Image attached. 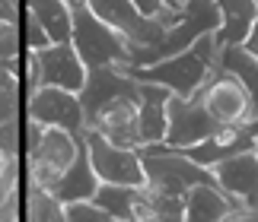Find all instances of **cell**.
<instances>
[{
  "mask_svg": "<svg viewBox=\"0 0 258 222\" xmlns=\"http://www.w3.org/2000/svg\"><path fill=\"white\" fill-rule=\"evenodd\" d=\"M48 45H51V38L45 35V29H42L32 16L26 13V48H29V54L42 51V48H48Z\"/></svg>",
  "mask_w": 258,
  "mask_h": 222,
  "instance_id": "cell-25",
  "label": "cell"
},
{
  "mask_svg": "<svg viewBox=\"0 0 258 222\" xmlns=\"http://www.w3.org/2000/svg\"><path fill=\"white\" fill-rule=\"evenodd\" d=\"M214 64H217V45H214V35H204L188 48L182 54H172V57H163L150 67H134V70H124L134 83H150V86H163L169 89L172 95L178 98H191L198 89L207 83V76L214 73ZM121 70V67H118Z\"/></svg>",
  "mask_w": 258,
  "mask_h": 222,
  "instance_id": "cell-1",
  "label": "cell"
},
{
  "mask_svg": "<svg viewBox=\"0 0 258 222\" xmlns=\"http://www.w3.org/2000/svg\"><path fill=\"white\" fill-rule=\"evenodd\" d=\"M71 45L86 70L96 67H124L127 42L115 29H108L102 19H96L86 4L71 7Z\"/></svg>",
  "mask_w": 258,
  "mask_h": 222,
  "instance_id": "cell-3",
  "label": "cell"
},
{
  "mask_svg": "<svg viewBox=\"0 0 258 222\" xmlns=\"http://www.w3.org/2000/svg\"><path fill=\"white\" fill-rule=\"evenodd\" d=\"M172 92L163 86L137 83V137L144 146H160L166 137V105Z\"/></svg>",
  "mask_w": 258,
  "mask_h": 222,
  "instance_id": "cell-13",
  "label": "cell"
},
{
  "mask_svg": "<svg viewBox=\"0 0 258 222\" xmlns=\"http://www.w3.org/2000/svg\"><path fill=\"white\" fill-rule=\"evenodd\" d=\"M86 130H96L108 143L121 149H141L137 137V98H115L105 108L96 111V118L86 124Z\"/></svg>",
  "mask_w": 258,
  "mask_h": 222,
  "instance_id": "cell-12",
  "label": "cell"
},
{
  "mask_svg": "<svg viewBox=\"0 0 258 222\" xmlns=\"http://www.w3.org/2000/svg\"><path fill=\"white\" fill-rule=\"evenodd\" d=\"M223 222H258V206L255 209H236V213H230Z\"/></svg>",
  "mask_w": 258,
  "mask_h": 222,
  "instance_id": "cell-29",
  "label": "cell"
},
{
  "mask_svg": "<svg viewBox=\"0 0 258 222\" xmlns=\"http://www.w3.org/2000/svg\"><path fill=\"white\" fill-rule=\"evenodd\" d=\"M217 70L230 73L242 86V92L249 95V105H252V121H258V60L242 45L217 48Z\"/></svg>",
  "mask_w": 258,
  "mask_h": 222,
  "instance_id": "cell-16",
  "label": "cell"
},
{
  "mask_svg": "<svg viewBox=\"0 0 258 222\" xmlns=\"http://www.w3.org/2000/svg\"><path fill=\"white\" fill-rule=\"evenodd\" d=\"M19 0H0V23H19Z\"/></svg>",
  "mask_w": 258,
  "mask_h": 222,
  "instance_id": "cell-28",
  "label": "cell"
},
{
  "mask_svg": "<svg viewBox=\"0 0 258 222\" xmlns=\"http://www.w3.org/2000/svg\"><path fill=\"white\" fill-rule=\"evenodd\" d=\"M0 153L7 159H19V121L0 124Z\"/></svg>",
  "mask_w": 258,
  "mask_h": 222,
  "instance_id": "cell-23",
  "label": "cell"
},
{
  "mask_svg": "<svg viewBox=\"0 0 258 222\" xmlns=\"http://www.w3.org/2000/svg\"><path fill=\"white\" fill-rule=\"evenodd\" d=\"M236 206L217 187H191L182 197V222H223Z\"/></svg>",
  "mask_w": 258,
  "mask_h": 222,
  "instance_id": "cell-18",
  "label": "cell"
},
{
  "mask_svg": "<svg viewBox=\"0 0 258 222\" xmlns=\"http://www.w3.org/2000/svg\"><path fill=\"white\" fill-rule=\"evenodd\" d=\"M19 42H23V35H19V23H0V60L23 57V54H19Z\"/></svg>",
  "mask_w": 258,
  "mask_h": 222,
  "instance_id": "cell-22",
  "label": "cell"
},
{
  "mask_svg": "<svg viewBox=\"0 0 258 222\" xmlns=\"http://www.w3.org/2000/svg\"><path fill=\"white\" fill-rule=\"evenodd\" d=\"M242 48L245 51H249L255 60H258V19H255V26H252V32H249V38H245L242 42Z\"/></svg>",
  "mask_w": 258,
  "mask_h": 222,
  "instance_id": "cell-30",
  "label": "cell"
},
{
  "mask_svg": "<svg viewBox=\"0 0 258 222\" xmlns=\"http://www.w3.org/2000/svg\"><path fill=\"white\" fill-rule=\"evenodd\" d=\"M26 13L45 29L51 45L71 42V7L64 0H26Z\"/></svg>",
  "mask_w": 258,
  "mask_h": 222,
  "instance_id": "cell-19",
  "label": "cell"
},
{
  "mask_svg": "<svg viewBox=\"0 0 258 222\" xmlns=\"http://www.w3.org/2000/svg\"><path fill=\"white\" fill-rule=\"evenodd\" d=\"M64 209H67V222H112L102 209L93 206V203H71Z\"/></svg>",
  "mask_w": 258,
  "mask_h": 222,
  "instance_id": "cell-24",
  "label": "cell"
},
{
  "mask_svg": "<svg viewBox=\"0 0 258 222\" xmlns=\"http://www.w3.org/2000/svg\"><path fill=\"white\" fill-rule=\"evenodd\" d=\"M83 149V134L74 137L67 134V130H57V127H45L42 137H38V143L29 149V159H35V162H45V165H54L67 171V165L77 159V153Z\"/></svg>",
  "mask_w": 258,
  "mask_h": 222,
  "instance_id": "cell-17",
  "label": "cell"
},
{
  "mask_svg": "<svg viewBox=\"0 0 258 222\" xmlns=\"http://www.w3.org/2000/svg\"><path fill=\"white\" fill-rule=\"evenodd\" d=\"M115 98H137V83L118 67L86 70L83 89L77 92V102L83 108V124H89L96 118V111L105 108L108 102H115Z\"/></svg>",
  "mask_w": 258,
  "mask_h": 222,
  "instance_id": "cell-11",
  "label": "cell"
},
{
  "mask_svg": "<svg viewBox=\"0 0 258 222\" xmlns=\"http://www.w3.org/2000/svg\"><path fill=\"white\" fill-rule=\"evenodd\" d=\"M131 7H134L144 19H153V23H156V16L163 13L166 0H131Z\"/></svg>",
  "mask_w": 258,
  "mask_h": 222,
  "instance_id": "cell-27",
  "label": "cell"
},
{
  "mask_svg": "<svg viewBox=\"0 0 258 222\" xmlns=\"http://www.w3.org/2000/svg\"><path fill=\"white\" fill-rule=\"evenodd\" d=\"M211 175L217 181V190L236 209H255L258 206V156H255V149L214 165Z\"/></svg>",
  "mask_w": 258,
  "mask_h": 222,
  "instance_id": "cell-10",
  "label": "cell"
},
{
  "mask_svg": "<svg viewBox=\"0 0 258 222\" xmlns=\"http://www.w3.org/2000/svg\"><path fill=\"white\" fill-rule=\"evenodd\" d=\"M201 95V105L204 111L214 118L217 127H230V124H245L252 121V105H249V95L242 92V86L236 83L230 73L217 70L214 64V73L207 76V83L198 89Z\"/></svg>",
  "mask_w": 258,
  "mask_h": 222,
  "instance_id": "cell-8",
  "label": "cell"
},
{
  "mask_svg": "<svg viewBox=\"0 0 258 222\" xmlns=\"http://www.w3.org/2000/svg\"><path fill=\"white\" fill-rule=\"evenodd\" d=\"M83 149H86L89 165H93L96 178L102 184H121V187H144L147 184L137 149H121V146L108 143L96 130H83Z\"/></svg>",
  "mask_w": 258,
  "mask_h": 222,
  "instance_id": "cell-4",
  "label": "cell"
},
{
  "mask_svg": "<svg viewBox=\"0 0 258 222\" xmlns=\"http://www.w3.org/2000/svg\"><path fill=\"white\" fill-rule=\"evenodd\" d=\"M29 57H32L38 86L64 89V92H74V95L83 89L86 67H83V60L77 57L71 42L48 45V48H42V51H35V54H29Z\"/></svg>",
  "mask_w": 258,
  "mask_h": 222,
  "instance_id": "cell-9",
  "label": "cell"
},
{
  "mask_svg": "<svg viewBox=\"0 0 258 222\" xmlns=\"http://www.w3.org/2000/svg\"><path fill=\"white\" fill-rule=\"evenodd\" d=\"M255 156H258V140H255Z\"/></svg>",
  "mask_w": 258,
  "mask_h": 222,
  "instance_id": "cell-32",
  "label": "cell"
},
{
  "mask_svg": "<svg viewBox=\"0 0 258 222\" xmlns=\"http://www.w3.org/2000/svg\"><path fill=\"white\" fill-rule=\"evenodd\" d=\"M144 165V178H147V190L156 197H172L182 200L191 187H217V181L211 175V168L195 165L185 153H175V149L160 146H144L137 149Z\"/></svg>",
  "mask_w": 258,
  "mask_h": 222,
  "instance_id": "cell-2",
  "label": "cell"
},
{
  "mask_svg": "<svg viewBox=\"0 0 258 222\" xmlns=\"http://www.w3.org/2000/svg\"><path fill=\"white\" fill-rule=\"evenodd\" d=\"M214 134H217V124L204 111L198 92L191 98H178V95L169 98V105H166V137H163L166 149L185 153V149L201 146L204 140H211Z\"/></svg>",
  "mask_w": 258,
  "mask_h": 222,
  "instance_id": "cell-5",
  "label": "cell"
},
{
  "mask_svg": "<svg viewBox=\"0 0 258 222\" xmlns=\"http://www.w3.org/2000/svg\"><path fill=\"white\" fill-rule=\"evenodd\" d=\"M26 121H32L38 127L67 130L74 137H80L86 130L83 108L77 102V95L64 92V89H51V86H38L35 92L26 95Z\"/></svg>",
  "mask_w": 258,
  "mask_h": 222,
  "instance_id": "cell-7",
  "label": "cell"
},
{
  "mask_svg": "<svg viewBox=\"0 0 258 222\" xmlns=\"http://www.w3.org/2000/svg\"><path fill=\"white\" fill-rule=\"evenodd\" d=\"M26 222H67V209L57 197L38 187L26 190Z\"/></svg>",
  "mask_w": 258,
  "mask_h": 222,
  "instance_id": "cell-21",
  "label": "cell"
},
{
  "mask_svg": "<svg viewBox=\"0 0 258 222\" xmlns=\"http://www.w3.org/2000/svg\"><path fill=\"white\" fill-rule=\"evenodd\" d=\"M99 184H102V181L96 178L93 165H89L86 149H80V153H77V159L67 165V171L61 175V184L54 187L51 197H57L64 206H71V203H93Z\"/></svg>",
  "mask_w": 258,
  "mask_h": 222,
  "instance_id": "cell-15",
  "label": "cell"
},
{
  "mask_svg": "<svg viewBox=\"0 0 258 222\" xmlns=\"http://www.w3.org/2000/svg\"><path fill=\"white\" fill-rule=\"evenodd\" d=\"M220 13V29L214 32L217 48H233L249 38L258 19V0H211Z\"/></svg>",
  "mask_w": 258,
  "mask_h": 222,
  "instance_id": "cell-14",
  "label": "cell"
},
{
  "mask_svg": "<svg viewBox=\"0 0 258 222\" xmlns=\"http://www.w3.org/2000/svg\"><path fill=\"white\" fill-rule=\"evenodd\" d=\"M10 162H16V159H7V156H4V153H0V175H4V171H7V168H10Z\"/></svg>",
  "mask_w": 258,
  "mask_h": 222,
  "instance_id": "cell-31",
  "label": "cell"
},
{
  "mask_svg": "<svg viewBox=\"0 0 258 222\" xmlns=\"http://www.w3.org/2000/svg\"><path fill=\"white\" fill-rule=\"evenodd\" d=\"M141 187H121V184H99L93 206H99L112 222H131V203Z\"/></svg>",
  "mask_w": 258,
  "mask_h": 222,
  "instance_id": "cell-20",
  "label": "cell"
},
{
  "mask_svg": "<svg viewBox=\"0 0 258 222\" xmlns=\"http://www.w3.org/2000/svg\"><path fill=\"white\" fill-rule=\"evenodd\" d=\"M83 4L96 19H102L108 29H115L127 42V48H156L166 35L160 23L144 19L137 13L131 0H83Z\"/></svg>",
  "mask_w": 258,
  "mask_h": 222,
  "instance_id": "cell-6",
  "label": "cell"
},
{
  "mask_svg": "<svg viewBox=\"0 0 258 222\" xmlns=\"http://www.w3.org/2000/svg\"><path fill=\"white\" fill-rule=\"evenodd\" d=\"M4 121H19V89L0 92V124Z\"/></svg>",
  "mask_w": 258,
  "mask_h": 222,
  "instance_id": "cell-26",
  "label": "cell"
}]
</instances>
